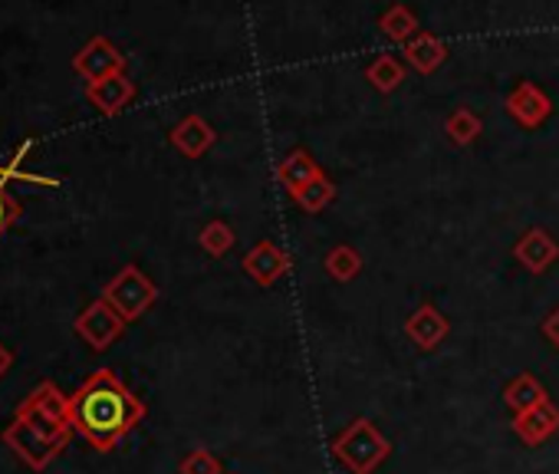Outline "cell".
<instances>
[{
  "instance_id": "cell-1",
  "label": "cell",
  "mask_w": 559,
  "mask_h": 474,
  "mask_svg": "<svg viewBox=\"0 0 559 474\" xmlns=\"http://www.w3.org/2000/svg\"><path fill=\"white\" fill-rule=\"evenodd\" d=\"M142 415H145L142 402L109 369L93 372L70 395L73 428L99 451H112L142 422Z\"/></svg>"
},
{
  "instance_id": "cell-2",
  "label": "cell",
  "mask_w": 559,
  "mask_h": 474,
  "mask_svg": "<svg viewBox=\"0 0 559 474\" xmlns=\"http://www.w3.org/2000/svg\"><path fill=\"white\" fill-rule=\"evenodd\" d=\"M70 395L57 389V382H40L17 408L14 422L4 428L8 448L24 458L34 471H44L70 441Z\"/></svg>"
},
{
  "instance_id": "cell-3",
  "label": "cell",
  "mask_w": 559,
  "mask_h": 474,
  "mask_svg": "<svg viewBox=\"0 0 559 474\" xmlns=\"http://www.w3.org/2000/svg\"><path fill=\"white\" fill-rule=\"evenodd\" d=\"M103 300H106L126 323H132V320H139V317L158 300V291H155V284H152L135 264H129V268H122V271L106 284Z\"/></svg>"
},
{
  "instance_id": "cell-4",
  "label": "cell",
  "mask_w": 559,
  "mask_h": 474,
  "mask_svg": "<svg viewBox=\"0 0 559 474\" xmlns=\"http://www.w3.org/2000/svg\"><path fill=\"white\" fill-rule=\"evenodd\" d=\"M385 454H389V441L366 418H356L353 428L336 438V458L353 474H369Z\"/></svg>"
},
{
  "instance_id": "cell-5",
  "label": "cell",
  "mask_w": 559,
  "mask_h": 474,
  "mask_svg": "<svg viewBox=\"0 0 559 474\" xmlns=\"http://www.w3.org/2000/svg\"><path fill=\"white\" fill-rule=\"evenodd\" d=\"M73 70L90 80V83H99L106 76H116V73H126V54L109 40V37H93L76 57H73Z\"/></svg>"
},
{
  "instance_id": "cell-6",
  "label": "cell",
  "mask_w": 559,
  "mask_h": 474,
  "mask_svg": "<svg viewBox=\"0 0 559 474\" xmlns=\"http://www.w3.org/2000/svg\"><path fill=\"white\" fill-rule=\"evenodd\" d=\"M122 330H126V320H122L106 300L90 304V307L76 317V333H80L96 353L109 349V346L122 336Z\"/></svg>"
},
{
  "instance_id": "cell-7",
  "label": "cell",
  "mask_w": 559,
  "mask_h": 474,
  "mask_svg": "<svg viewBox=\"0 0 559 474\" xmlns=\"http://www.w3.org/2000/svg\"><path fill=\"white\" fill-rule=\"evenodd\" d=\"M507 112H510L523 129H539V126L552 116V103H549V96H546L536 83L523 80V83H516V86L510 90V96H507Z\"/></svg>"
},
{
  "instance_id": "cell-8",
  "label": "cell",
  "mask_w": 559,
  "mask_h": 474,
  "mask_svg": "<svg viewBox=\"0 0 559 474\" xmlns=\"http://www.w3.org/2000/svg\"><path fill=\"white\" fill-rule=\"evenodd\" d=\"M513 258L530 271V274H543L549 271L556 261H559V245H556V237L546 230V227H530L516 248H513Z\"/></svg>"
},
{
  "instance_id": "cell-9",
  "label": "cell",
  "mask_w": 559,
  "mask_h": 474,
  "mask_svg": "<svg viewBox=\"0 0 559 474\" xmlns=\"http://www.w3.org/2000/svg\"><path fill=\"white\" fill-rule=\"evenodd\" d=\"M86 99L103 112V116H119L132 99H135V83L126 76V73H116V76H106L99 83H90L86 86Z\"/></svg>"
},
{
  "instance_id": "cell-10",
  "label": "cell",
  "mask_w": 559,
  "mask_h": 474,
  "mask_svg": "<svg viewBox=\"0 0 559 474\" xmlns=\"http://www.w3.org/2000/svg\"><path fill=\"white\" fill-rule=\"evenodd\" d=\"M402 57L418 73H435L448 60V44L431 31H418L408 44H402Z\"/></svg>"
},
{
  "instance_id": "cell-11",
  "label": "cell",
  "mask_w": 559,
  "mask_h": 474,
  "mask_svg": "<svg viewBox=\"0 0 559 474\" xmlns=\"http://www.w3.org/2000/svg\"><path fill=\"white\" fill-rule=\"evenodd\" d=\"M243 271H247L260 287H270L273 281L284 277V271H287V254L280 251L273 241H260V245L243 258Z\"/></svg>"
},
{
  "instance_id": "cell-12",
  "label": "cell",
  "mask_w": 559,
  "mask_h": 474,
  "mask_svg": "<svg viewBox=\"0 0 559 474\" xmlns=\"http://www.w3.org/2000/svg\"><path fill=\"white\" fill-rule=\"evenodd\" d=\"M217 142V132L201 119V116H185L175 129H171V145L188 155V158H201L211 145Z\"/></svg>"
},
{
  "instance_id": "cell-13",
  "label": "cell",
  "mask_w": 559,
  "mask_h": 474,
  "mask_svg": "<svg viewBox=\"0 0 559 474\" xmlns=\"http://www.w3.org/2000/svg\"><path fill=\"white\" fill-rule=\"evenodd\" d=\"M323 175V168L317 165V158L307 149H294L287 152V158L276 165V178L284 181V188L290 194H297L300 188H307L310 181H317Z\"/></svg>"
},
{
  "instance_id": "cell-14",
  "label": "cell",
  "mask_w": 559,
  "mask_h": 474,
  "mask_svg": "<svg viewBox=\"0 0 559 474\" xmlns=\"http://www.w3.org/2000/svg\"><path fill=\"white\" fill-rule=\"evenodd\" d=\"M379 34L385 37V40H392V44H408L418 31H421V24H418V17H415V11L408 8V4H392V8H385L382 14H379Z\"/></svg>"
},
{
  "instance_id": "cell-15",
  "label": "cell",
  "mask_w": 559,
  "mask_h": 474,
  "mask_svg": "<svg viewBox=\"0 0 559 474\" xmlns=\"http://www.w3.org/2000/svg\"><path fill=\"white\" fill-rule=\"evenodd\" d=\"M556 428H559V408H552L549 402H539V405H533L530 412H523L516 418V435L523 441H530V445L533 441H543Z\"/></svg>"
},
{
  "instance_id": "cell-16",
  "label": "cell",
  "mask_w": 559,
  "mask_h": 474,
  "mask_svg": "<svg viewBox=\"0 0 559 474\" xmlns=\"http://www.w3.org/2000/svg\"><path fill=\"white\" fill-rule=\"evenodd\" d=\"M408 336L421 346V349H435L444 333H448V320L435 310V307H421L412 320H408Z\"/></svg>"
},
{
  "instance_id": "cell-17",
  "label": "cell",
  "mask_w": 559,
  "mask_h": 474,
  "mask_svg": "<svg viewBox=\"0 0 559 474\" xmlns=\"http://www.w3.org/2000/svg\"><path fill=\"white\" fill-rule=\"evenodd\" d=\"M366 80L379 90V93H395L405 83V63L395 54H379L369 67H366Z\"/></svg>"
},
{
  "instance_id": "cell-18",
  "label": "cell",
  "mask_w": 559,
  "mask_h": 474,
  "mask_svg": "<svg viewBox=\"0 0 559 474\" xmlns=\"http://www.w3.org/2000/svg\"><path fill=\"white\" fill-rule=\"evenodd\" d=\"M539 402H546V392H543V386H539L533 376H516V379L510 382V389H507V405H510L516 415L530 412V408L539 405Z\"/></svg>"
},
{
  "instance_id": "cell-19",
  "label": "cell",
  "mask_w": 559,
  "mask_h": 474,
  "mask_svg": "<svg viewBox=\"0 0 559 474\" xmlns=\"http://www.w3.org/2000/svg\"><path fill=\"white\" fill-rule=\"evenodd\" d=\"M333 198H336V185H333L326 175H320L317 181H310L307 188H300V191L294 194V201H297L307 214H320Z\"/></svg>"
},
{
  "instance_id": "cell-20",
  "label": "cell",
  "mask_w": 559,
  "mask_h": 474,
  "mask_svg": "<svg viewBox=\"0 0 559 474\" xmlns=\"http://www.w3.org/2000/svg\"><path fill=\"white\" fill-rule=\"evenodd\" d=\"M480 129H484V122L471 109H454L444 122V132L454 145H471L480 135Z\"/></svg>"
},
{
  "instance_id": "cell-21",
  "label": "cell",
  "mask_w": 559,
  "mask_h": 474,
  "mask_svg": "<svg viewBox=\"0 0 559 474\" xmlns=\"http://www.w3.org/2000/svg\"><path fill=\"white\" fill-rule=\"evenodd\" d=\"M326 271H330V277H336V281H353V277L362 271V258H359L356 248L340 245V248H333V251L326 254Z\"/></svg>"
},
{
  "instance_id": "cell-22",
  "label": "cell",
  "mask_w": 559,
  "mask_h": 474,
  "mask_svg": "<svg viewBox=\"0 0 559 474\" xmlns=\"http://www.w3.org/2000/svg\"><path fill=\"white\" fill-rule=\"evenodd\" d=\"M201 248L207 254H214V258L227 254L234 248V230H230V224H224V221L204 224V230H201Z\"/></svg>"
},
{
  "instance_id": "cell-23",
  "label": "cell",
  "mask_w": 559,
  "mask_h": 474,
  "mask_svg": "<svg viewBox=\"0 0 559 474\" xmlns=\"http://www.w3.org/2000/svg\"><path fill=\"white\" fill-rule=\"evenodd\" d=\"M8 185H11V178L4 168H0V234H4L14 221H21V214H24L21 201L8 194Z\"/></svg>"
},
{
  "instance_id": "cell-24",
  "label": "cell",
  "mask_w": 559,
  "mask_h": 474,
  "mask_svg": "<svg viewBox=\"0 0 559 474\" xmlns=\"http://www.w3.org/2000/svg\"><path fill=\"white\" fill-rule=\"evenodd\" d=\"M181 474H221V461L211 454V451H204V448H194L185 461H181V467H178Z\"/></svg>"
},
{
  "instance_id": "cell-25",
  "label": "cell",
  "mask_w": 559,
  "mask_h": 474,
  "mask_svg": "<svg viewBox=\"0 0 559 474\" xmlns=\"http://www.w3.org/2000/svg\"><path fill=\"white\" fill-rule=\"evenodd\" d=\"M543 333L552 340V346H559V310H552V313L546 317V323H543Z\"/></svg>"
},
{
  "instance_id": "cell-26",
  "label": "cell",
  "mask_w": 559,
  "mask_h": 474,
  "mask_svg": "<svg viewBox=\"0 0 559 474\" xmlns=\"http://www.w3.org/2000/svg\"><path fill=\"white\" fill-rule=\"evenodd\" d=\"M11 363H14V353L4 343H0V379H4V372L11 369Z\"/></svg>"
}]
</instances>
